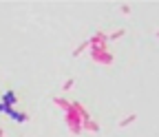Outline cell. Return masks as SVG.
Wrapping results in <instances>:
<instances>
[{"label":"cell","mask_w":159,"mask_h":137,"mask_svg":"<svg viewBox=\"0 0 159 137\" xmlns=\"http://www.w3.org/2000/svg\"><path fill=\"white\" fill-rule=\"evenodd\" d=\"M7 115H9V117H13V120H16V122H25V115H20V113H16L13 108H11V111H9Z\"/></svg>","instance_id":"6da1fadb"}]
</instances>
